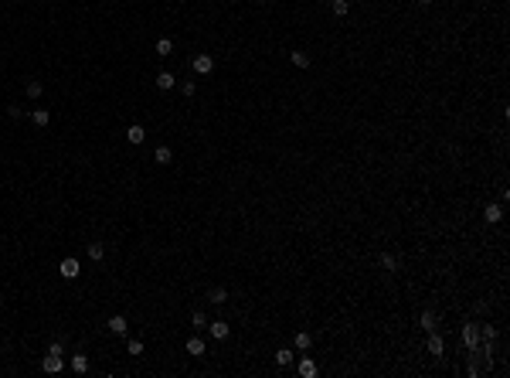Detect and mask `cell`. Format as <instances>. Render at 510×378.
<instances>
[{
  "instance_id": "cell-1",
  "label": "cell",
  "mask_w": 510,
  "mask_h": 378,
  "mask_svg": "<svg viewBox=\"0 0 510 378\" xmlns=\"http://www.w3.org/2000/svg\"><path fill=\"white\" fill-rule=\"evenodd\" d=\"M58 273H61V279H79V273H82V263L75 259V256H68V259H61V266H58Z\"/></svg>"
},
{
  "instance_id": "cell-7",
  "label": "cell",
  "mask_w": 510,
  "mask_h": 378,
  "mask_svg": "<svg viewBox=\"0 0 510 378\" xmlns=\"http://www.w3.org/2000/svg\"><path fill=\"white\" fill-rule=\"evenodd\" d=\"M126 140H129V143H133V147H140V143H143V140H147V130H143V126H140V123H133V126H126Z\"/></svg>"
},
{
  "instance_id": "cell-2",
  "label": "cell",
  "mask_w": 510,
  "mask_h": 378,
  "mask_svg": "<svg viewBox=\"0 0 510 378\" xmlns=\"http://www.w3.org/2000/svg\"><path fill=\"white\" fill-rule=\"evenodd\" d=\"M463 348L466 351H476V348H480V324H466L463 327Z\"/></svg>"
},
{
  "instance_id": "cell-28",
  "label": "cell",
  "mask_w": 510,
  "mask_h": 378,
  "mask_svg": "<svg viewBox=\"0 0 510 378\" xmlns=\"http://www.w3.org/2000/svg\"><path fill=\"white\" fill-rule=\"evenodd\" d=\"M181 92L187 96V99H191L194 92H197V82H181Z\"/></svg>"
},
{
  "instance_id": "cell-18",
  "label": "cell",
  "mask_w": 510,
  "mask_h": 378,
  "mask_svg": "<svg viewBox=\"0 0 510 378\" xmlns=\"http://www.w3.org/2000/svg\"><path fill=\"white\" fill-rule=\"evenodd\" d=\"M153 161H157V164H170V161H174V150H170V147H163V143H160V147L153 150Z\"/></svg>"
},
{
  "instance_id": "cell-20",
  "label": "cell",
  "mask_w": 510,
  "mask_h": 378,
  "mask_svg": "<svg viewBox=\"0 0 510 378\" xmlns=\"http://www.w3.org/2000/svg\"><path fill=\"white\" fill-rule=\"evenodd\" d=\"M187 355H194V358L204 355V341L201 337H187Z\"/></svg>"
},
{
  "instance_id": "cell-14",
  "label": "cell",
  "mask_w": 510,
  "mask_h": 378,
  "mask_svg": "<svg viewBox=\"0 0 510 378\" xmlns=\"http://www.w3.org/2000/svg\"><path fill=\"white\" fill-rule=\"evenodd\" d=\"M109 331H113V334H126V331H129V324H126L123 313H113V317H109Z\"/></svg>"
},
{
  "instance_id": "cell-27",
  "label": "cell",
  "mask_w": 510,
  "mask_h": 378,
  "mask_svg": "<svg viewBox=\"0 0 510 378\" xmlns=\"http://www.w3.org/2000/svg\"><path fill=\"white\" fill-rule=\"evenodd\" d=\"M126 351H129V355H143V341H136V337H133V341L126 344Z\"/></svg>"
},
{
  "instance_id": "cell-10",
  "label": "cell",
  "mask_w": 510,
  "mask_h": 378,
  "mask_svg": "<svg viewBox=\"0 0 510 378\" xmlns=\"http://www.w3.org/2000/svg\"><path fill=\"white\" fill-rule=\"evenodd\" d=\"M299 375H303V378H317V361H313V358H306V351L299 355Z\"/></svg>"
},
{
  "instance_id": "cell-4",
  "label": "cell",
  "mask_w": 510,
  "mask_h": 378,
  "mask_svg": "<svg viewBox=\"0 0 510 378\" xmlns=\"http://www.w3.org/2000/svg\"><path fill=\"white\" fill-rule=\"evenodd\" d=\"M310 348H313V334L296 331L293 334V351H296V355H303V351H310Z\"/></svg>"
},
{
  "instance_id": "cell-8",
  "label": "cell",
  "mask_w": 510,
  "mask_h": 378,
  "mask_svg": "<svg viewBox=\"0 0 510 378\" xmlns=\"http://www.w3.org/2000/svg\"><path fill=\"white\" fill-rule=\"evenodd\" d=\"M378 266H381L385 273H398V256L395 252H381V256H378Z\"/></svg>"
},
{
  "instance_id": "cell-19",
  "label": "cell",
  "mask_w": 510,
  "mask_h": 378,
  "mask_svg": "<svg viewBox=\"0 0 510 378\" xmlns=\"http://www.w3.org/2000/svg\"><path fill=\"white\" fill-rule=\"evenodd\" d=\"M419 324H422V331H435V324H439V321H435V313H432V310H422Z\"/></svg>"
},
{
  "instance_id": "cell-26",
  "label": "cell",
  "mask_w": 510,
  "mask_h": 378,
  "mask_svg": "<svg viewBox=\"0 0 510 378\" xmlns=\"http://www.w3.org/2000/svg\"><path fill=\"white\" fill-rule=\"evenodd\" d=\"M191 324H194V327H208V317H204L201 310H194V313H191Z\"/></svg>"
},
{
  "instance_id": "cell-24",
  "label": "cell",
  "mask_w": 510,
  "mask_h": 378,
  "mask_svg": "<svg viewBox=\"0 0 510 378\" xmlns=\"http://www.w3.org/2000/svg\"><path fill=\"white\" fill-rule=\"evenodd\" d=\"M24 89H27V99H38V96H41V92H45V85H41V82H24Z\"/></svg>"
},
{
  "instance_id": "cell-17",
  "label": "cell",
  "mask_w": 510,
  "mask_h": 378,
  "mask_svg": "<svg viewBox=\"0 0 510 378\" xmlns=\"http://www.w3.org/2000/svg\"><path fill=\"white\" fill-rule=\"evenodd\" d=\"M330 11L337 14V17H347V14H351V0H330Z\"/></svg>"
},
{
  "instance_id": "cell-11",
  "label": "cell",
  "mask_w": 510,
  "mask_h": 378,
  "mask_svg": "<svg viewBox=\"0 0 510 378\" xmlns=\"http://www.w3.org/2000/svg\"><path fill=\"white\" fill-rule=\"evenodd\" d=\"M483 218H487L490 225H500V222H503V205H497V201H493V205H487Z\"/></svg>"
},
{
  "instance_id": "cell-3",
  "label": "cell",
  "mask_w": 510,
  "mask_h": 378,
  "mask_svg": "<svg viewBox=\"0 0 510 378\" xmlns=\"http://www.w3.org/2000/svg\"><path fill=\"white\" fill-rule=\"evenodd\" d=\"M41 368H45V375H58V371L65 368V361H61V355L48 351V355H45V361H41Z\"/></svg>"
},
{
  "instance_id": "cell-5",
  "label": "cell",
  "mask_w": 510,
  "mask_h": 378,
  "mask_svg": "<svg viewBox=\"0 0 510 378\" xmlns=\"http://www.w3.org/2000/svg\"><path fill=\"white\" fill-rule=\"evenodd\" d=\"M191 69L197 72V75H208V72L215 69V58H211V55H194V61H191Z\"/></svg>"
},
{
  "instance_id": "cell-30",
  "label": "cell",
  "mask_w": 510,
  "mask_h": 378,
  "mask_svg": "<svg viewBox=\"0 0 510 378\" xmlns=\"http://www.w3.org/2000/svg\"><path fill=\"white\" fill-rule=\"evenodd\" d=\"M419 4H422V7H429V4H432V0H419Z\"/></svg>"
},
{
  "instance_id": "cell-15",
  "label": "cell",
  "mask_w": 510,
  "mask_h": 378,
  "mask_svg": "<svg viewBox=\"0 0 510 378\" xmlns=\"http://www.w3.org/2000/svg\"><path fill=\"white\" fill-rule=\"evenodd\" d=\"M293 361H296V351H293V348H279V351H276V365H293Z\"/></svg>"
},
{
  "instance_id": "cell-6",
  "label": "cell",
  "mask_w": 510,
  "mask_h": 378,
  "mask_svg": "<svg viewBox=\"0 0 510 378\" xmlns=\"http://www.w3.org/2000/svg\"><path fill=\"white\" fill-rule=\"evenodd\" d=\"M208 334H211L215 341H225L228 334H231V327H228L225 321H211V324H208Z\"/></svg>"
},
{
  "instance_id": "cell-23",
  "label": "cell",
  "mask_w": 510,
  "mask_h": 378,
  "mask_svg": "<svg viewBox=\"0 0 510 378\" xmlns=\"http://www.w3.org/2000/svg\"><path fill=\"white\" fill-rule=\"evenodd\" d=\"M85 252H89V259H95V263H99L102 256H106V245H102V242H89V249H85Z\"/></svg>"
},
{
  "instance_id": "cell-13",
  "label": "cell",
  "mask_w": 510,
  "mask_h": 378,
  "mask_svg": "<svg viewBox=\"0 0 510 378\" xmlns=\"http://www.w3.org/2000/svg\"><path fill=\"white\" fill-rule=\"evenodd\" d=\"M208 303H215V307L228 303V290H225V287H215V290H208Z\"/></svg>"
},
{
  "instance_id": "cell-12",
  "label": "cell",
  "mask_w": 510,
  "mask_h": 378,
  "mask_svg": "<svg viewBox=\"0 0 510 378\" xmlns=\"http://www.w3.org/2000/svg\"><path fill=\"white\" fill-rule=\"evenodd\" d=\"M442 351H446V341H442L435 331H429V355L432 358H442Z\"/></svg>"
},
{
  "instance_id": "cell-25",
  "label": "cell",
  "mask_w": 510,
  "mask_h": 378,
  "mask_svg": "<svg viewBox=\"0 0 510 378\" xmlns=\"http://www.w3.org/2000/svg\"><path fill=\"white\" fill-rule=\"evenodd\" d=\"M170 51H174V41H170V38H160L157 41V55H170Z\"/></svg>"
},
{
  "instance_id": "cell-16",
  "label": "cell",
  "mask_w": 510,
  "mask_h": 378,
  "mask_svg": "<svg viewBox=\"0 0 510 378\" xmlns=\"http://www.w3.org/2000/svg\"><path fill=\"white\" fill-rule=\"evenodd\" d=\"M174 85H177V79H174V72H160V75H157V89H160V92L174 89Z\"/></svg>"
},
{
  "instance_id": "cell-22",
  "label": "cell",
  "mask_w": 510,
  "mask_h": 378,
  "mask_svg": "<svg viewBox=\"0 0 510 378\" xmlns=\"http://www.w3.org/2000/svg\"><path fill=\"white\" fill-rule=\"evenodd\" d=\"M289 61H293L296 69H310V55H306V51H293V55H289Z\"/></svg>"
},
{
  "instance_id": "cell-21",
  "label": "cell",
  "mask_w": 510,
  "mask_h": 378,
  "mask_svg": "<svg viewBox=\"0 0 510 378\" xmlns=\"http://www.w3.org/2000/svg\"><path fill=\"white\" fill-rule=\"evenodd\" d=\"M31 123H34V126H48V123H51V113H48V109H34V113H31Z\"/></svg>"
},
{
  "instance_id": "cell-9",
  "label": "cell",
  "mask_w": 510,
  "mask_h": 378,
  "mask_svg": "<svg viewBox=\"0 0 510 378\" xmlns=\"http://www.w3.org/2000/svg\"><path fill=\"white\" fill-rule=\"evenodd\" d=\"M68 368H72L75 375H85V371H89V355H82V351H79V355H72Z\"/></svg>"
},
{
  "instance_id": "cell-29",
  "label": "cell",
  "mask_w": 510,
  "mask_h": 378,
  "mask_svg": "<svg viewBox=\"0 0 510 378\" xmlns=\"http://www.w3.org/2000/svg\"><path fill=\"white\" fill-rule=\"evenodd\" d=\"M7 113H11L14 119H21V116H24V109H21V106H7Z\"/></svg>"
}]
</instances>
